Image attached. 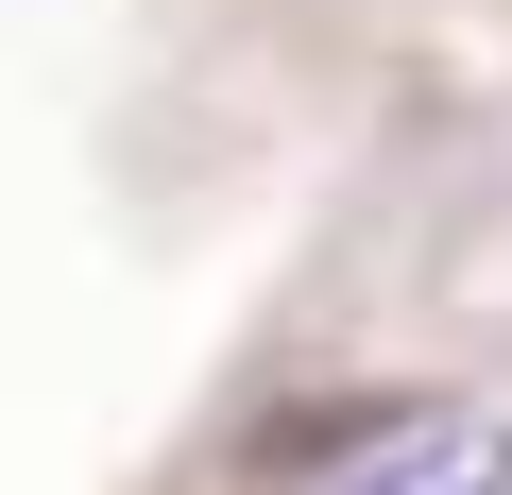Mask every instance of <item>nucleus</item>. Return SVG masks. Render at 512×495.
Wrapping results in <instances>:
<instances>
[{"mask_svg": "<svg viewBox=\"0 0 512 495\" xmlns=\"http://www.w3.org/2000/svg\"><path fill=\"white\" fill-rule=\"evenodd\" d=\"M308 495H512V427H495V410H427V427L325 461Z\"/></svg>", "mask_w": 512, "mask_h": 495, "instance_id": "f257e3e1", "label": "nucleus"}]
</instances>
